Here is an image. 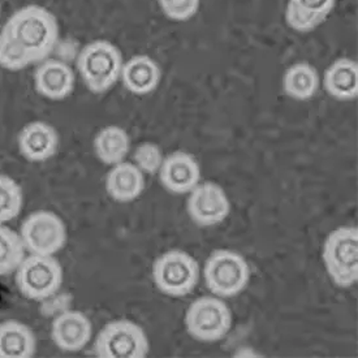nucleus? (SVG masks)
Instances as JSON below:
<instances>
[{
    "mask_svg": "<svg viewBox=\"0 0 358 358\" xmlns=\"http://www.w3.org/2000/svg\"><path fill=\"white\" fill-rule=\"evenodd\" d=\"M3 28L27 50L33 64L51 57L59 43L57 16L39 4H28L15 10Z\"/></svg>",
    "mask_w": 358,
    "mask_h": 358,
    "instance_id": "nucleus-1",
    "label": "nucleus"
},
{
    "mask_svg": "<svg viewBox=\"0 0 358 358\" xmlns=\"http://www.w3.org/2000/svg\"><path fill=\"white\" fill-rule=\"evenodd\" d=\"M122 50L111 41L94 39L80 50L76 66L86 87L94 94L108 92L122 76Z\"/></svg>",
    "mask_w": 358,
    "mask_h": 358,
    "instance_id": "nucleus-2",
    "label": "nucleus"
},
{
    "mask_svg": "<svg viewBox=\"0 0 358 358\" xmlns=\"http://www.w3.org/2000/svg\"><path fill=\"white\" fill-rule=\"evenodd\" d=\"M250 266L240 253L217 249L205 264L203 278L208 291L220 299H231L243 292L250 282Z\"/></svg>",
    "mask_w": 358,
    "mask_h": 358,
    "instance_id": "nucleus-3",
    "label": "nucleus"
},
{
    "mask_svg": "<svg viewBox=\"0 0 358 358\" xmlns=\"http://www.w3.org/2000/svg\"><path fill=\"white\" fill-rule=\"evenodd\" d=\"M323 262L331 280L340 288L358 282V229L339 227L331 232L323 245Z\"/></svg>",
    "mask_w": 358,
    "mask_h": 358,
    "instance_id": "nucleus-4",
    "label": "nucleus"
},
{
    "mask_svg": "<svg viewBox=\"0 0 358 358\" xmlns=\"http://www.w3.org/2000/svg\"><path fill=\"white\" fill-rule=\"evenodd\" d=\"M15 273L20 293L33 301H42L54 296L64 279L63 267L54 255L25 257Z\"/></svg>",
    "mask_w": 358,
    "mask_h": 358,
    "instance_id": "nucleus-5",
    "label": "nucleus"
},
{
    "mask_svg": "<svg viewBox=\"0 0 358 358\" xmlns=\"http://www.w3.org/2000/svg\"><path fill=\"white\" fill-rule=\"evenodd\" d=\"M185 327L189 335L198 341H220L232 329V311L217 296L199 297L187 310Z\"/></svg>",
    "mask_w": 358,
    "mask_h": 358,
    "instance_id": "nucleus-6",
    "label": "nucleus"
},
{
    "mask_svg": "<svg viewBox=\"0 0 358 358\" xmlns=\"http://www.w3.org/2000/svg\"><path fill=\"white\" fill-rule=\"evenodd\" d=\"M152 280L163 294L182 297L192 292L199 280L198 262L184 250L172 249L152 264Z\"/></svg>",
    "mask_w": 358,
    "mask_h": 358,
    "instance_id": "nucleus-7",
    "label": "nucleus"
},
{
    "mask_svg": "<svg viewBox=\"0 0 358 358\" xmlns=\"http://www.w3.org/2000/svg\"><path fill=\"white\" fill-rule=\"evenodd\" d=\"M150 344L145 331L128 320L108 322L94 341V356L98 358H145Z\"/></svg>",
    "mask_w": 358,
    "mask_h": 358,
    "instance_id": "nucleus-8",
    "label": "nucleus"
},
{
    "mask_svg": "<svg viewBox=\"0 0 358 358\" xmlns=\"http://www.w3.org/2000/svg\"><path fill=\"white\" fill-rule=\"evenodd\" d=\"M20 236L30 255H55L66 244L64 222L48 210H39L25 217Z\"/></svg>",
    "mask_w": 358,
    "mask_h": 358,
    "instance_id": "nucleus-9",
    "label": "nucleus"
},
{
    "mask_svg": "<svg viewBox=\"0 0 358 358\" xmlns=\"http://www.w3.org/2000/svg\"><path fill=\"white\" fill-rule=\"evenodd\" d=\"M189 194L187 211L198 227L217 226L231 213L229 198L215 182L198 184Z\"/></svg>",
    "mask_w": 358,
    "mask_h": 358,
    "instance_id": "nucleus-10",
    "label": "nucleus"
},
{
    "mask_svg": "<svg viewBox=\"0 0 358 358\" xmlns=\"http://www.w3.org/2000/svg\"><path fill=\"white\" fill-rule=\"evenodd\" d=\"M33 80L38 94L50 101H63L75 90L73 69L68 63L59 59L48 57L38 63Z\"/></svg>",
    "mask_w": 358,
    "mask_h": 358,
    "instance_id": "nucleus-11",
    "label": "nucleus"
},
{
    "mask_svg": "<svg viewBox=\"0 0 358 358\" xmlns=\"http://www.w3.org/2000/svg\"><path fill=\"white\" fill-rule=\"evenodd\" d=\"M158 173L163 188L173 194H188L201 181L199 163L185 151H175L166 157Z\"/></svg>",
    "mask_w": 358,
    "mask_h": 358,
    "instance_id": "nucleus-12",
    "label": "nucleus"
},
{
    "mask_svg": "<svg viewBox=\"0 0 358 358\" xmlns=\"http://www.w3.org/2000/svg\"><path fill=\"white\" fill-rule=\"evenodd\" d=\"M92 336L93 324L81 311H63L51 326V339L64 352H78L85 348Z\"/></svg>",
    "mask_w": 358,
    "mask_h": 358,
    "instance_id": "nucleus-13",
    "label": "nucleus"
},
{
    "mask_svg": "<svg viewBox=\"0 0 358 358\" xmlns=\"http://www.w3.org/2000/svg\"><path fill=\"white\" fill-rule=\"evenodd\" d=\"M20 154L29 162L41 163L51 159L59 148L57 129L46 122L27 124L17 137Z\"/></svg>",
    "mask_w": 358,
    "mask_h": 358,
    "instance_id": "nucleus-14",
    "label": "nucleus"
},
{
    "mask_svg": "<svg viewBox=\"0 0 358 358\" xmlns=\"http://www.w3.org/2000/svg\"><path fill=\"white\" fill-rule=\"evenodd\" d=\"M335 7L336 0H287L284 19L293 31L308 34L326 22Z\"/></svg>",
    "mask_w": 358,
    "mask_h": 358,
    "instance_id": "nucleus-15",
    "label": "nucleus"
},
{
    "mask_svg": "<svg viewBox=\"0 0 358 358\" xmlns=\"http://www.w3.org/2000/svg\"><path fill=\"white\" fill-rule=\"evenodd\" d=\"M323 87L336 101H355L358 96L357 62L350 57L334 60L323 73Z\"/></svg>",
    "mask_w": 358,
    "mask_h": 358,
    "instance_id": "nucleus-16",
    "label": "nucleus"
},
{
    "mask_svg": "<svg viewBox=\"0 0 358 358\" xmlns=\"http://www.w3.org/2000/svg\"><path fill=\"white\" fill-rule=\"evenodd\" d=\"M161 66L152 57L141 54L124 62L120 80L132 94H150L161 84Z\"/></svg>",
    "mask_w": 358,
    "mask_h": 358,
    "instance_id": "nucleus-17",
    "label": "nucleus"
},
{
    "mask_svg": "<svg viewBox=\"0 0 358 358\" xmlns=\"http://www.w3.org/2000/svg\"><path fill=\"white\" fill-rule=\"evenodd\" d=\"M145 187V173L131 162L115 164L106 176V190L116 202H132L141 196Z\"/></svg>",
    "mask_w": 358,
    "mask_h": 358,
    "instance_id": "nucleus-18",
    "label": "nucleus"
},
{
    "mask_svg": "<svg viewBox=\"0 0 358 358\" xmlns=\"http://www.w3.org/2000/svg\"><path fill=\"white\" fill-rule=\"evenodd\" d=\"M36 350V335L25 323L15 320L0 323V358H30Z\"/></svg>",
    "mask_w": 358,
    "mask_h": 358,
    "instance_id": "nucleus-19",
    "label": "nucleus"
},
{
    "mask_svg": "<svg viewBox=\"0 0 358 358\" xmlns=\"http://www.w3.org/2000/svg\"><path fill=\"white\" fill-rule=\"evenodd\" d=\"M282 86L284 94L294 101H309L320 90L321 76L310 63L299 62L284 72Z\"/></svg>",
    "mask_w": 358,
    "mask_h": 358,
    "instance_id": "nucleus-20",
    "label": "nucleus"
},
{
    "mask_svg": "<svg viewBox=\"0 0 358 358\" xmlns=\"http://www.w3.org/2000/svg\"><path fill=\"white\" fill-rule=\"evenodd\" d=\"M93 146L99 161L107 166H115L124 162L125 157L129 154L131 138L122 127L108 125L95 136Z\"/></svg>",
    "mask_w": 358,
    "mask_h": 358,
    "instance_id": "nucleus-21",
    "label": "nucleus"
},
{
    "mask_svg": "<svg viewBox=\"0 0 358 358\" xmlns=\"http://www.w3.org/2000/svg\"><path fill=\"white\" fill-rule=\"evenodd\" d=\"M24 258L25 248L20 234L0 224V276L15 273Z\"/></svg>",
    "mask_w": 358,
    "mask_h": 358,
    "instance_id": "nucleus-22",
    "label": "nucleus"
},
{
    "mask_svg": "<svg viewBox=\"0 0 358 358\" xmlns=\"http://www.w3.org/2000/svg\"><path fill=\"white\" fill-rule=\"evenodd\" d=\"M31 64H33V60L29 57L27 50L22 48L6 29H1L0 30V66L10 72H19Z\"/></svg>",
    "mask_w": 358,
    "mask_h": 358,
    "instance_id": "nucleus-23",
    "label": "nucleus"
},
{
    "mask_svg": "<svg viewBox=\"0 0 358 358\" xmlns=\"http://www.w3.org/2000/svg\"><path fill=\"white\" fill-rule=\"evenodd\" d=\"M22 205L24 196L19 182L7 175H0V224L19 217Z\"/></svg>",
    "mask_w": 358,
    "mask_h": 358,
    "instance_id": "nucleus-24",
    "label": "nucleus"
},
{
    "mask_svg": "<svg viewBox=\"0 0 358 358\" xmlns=\"http://www.w3.org/2000/svg\"><path fill=\"white\" fill-rule=\"evenodd\" d=\"M164 161L161 148L152 142H143L133 152V162L146 175H155L159 172Z\"/></svg>",
    "mask_w": 358,
    "mask_h": 358,
    "instance_id": "nucleus-25",
    "label": "nucleus"
},
{
    "mask_svg": "<svg viewBox=\"0 0 358 358\" xmlns=\"http://www.w3.org/2000/svg\"><path fill=\"white\" fill-rule=\"evenodd\" d=\"M162 13L173 22H187L201 8V0H157Z\"/></svg>",
    "mask_w": 358,
    "mask_h": 358,
    "instance_id": "nucleus-26",
    "label": "nucleus"
},
{
    "mask_svg": "<svg viewBox=\"0 0 358 358\" xmlns=\"http://www.w3.org/2000/svg\"><path fill=\"white\" fill-rule=\"evenodd\" d=\"M235 357H259V353H257L255 349L244 347L236 350Z\"/></svg>",
    "mask_w": 358,
    "mask_h": 358,
    "instance_id": "nucleus-27",
    "label": "nucleus"
},
{
    "mask_svg": "<svg viewBox=\"0 0 358 358\" xmlns=\"http://www.w3.org/2000/svg\"><path fill=\"white\" fill-rule=\"evenodd\" d=\"M0 12H1V3H0Z\"/></svg>",
    "mask_w": 358,
    "mask_h": 358,
    "instance_id": "nucleus-28",
    "label": "nucleus"
}]
</instances>
